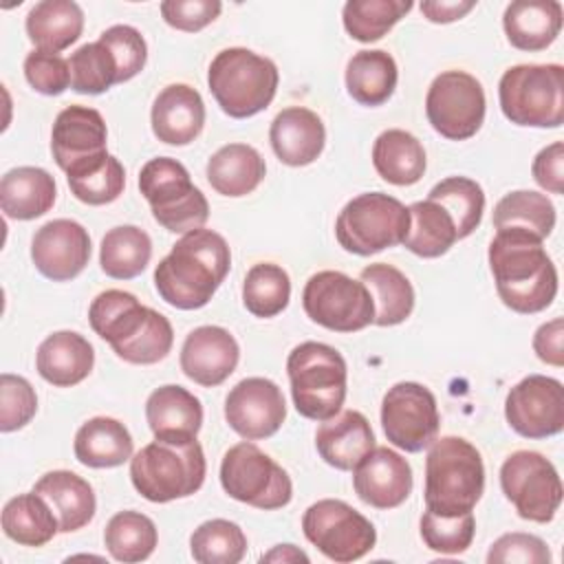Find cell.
Masks as SVG:
<instances>
[{"label": "cell", "mask_w": 564, "mask_h": 564, "mask_svg": "<svg viewBox=\"0 0 564 564\" xmlns=\"http://www.w3.org/2000/svg\"><path fill=\"white\" fill-rule=\"evenodd\" d=\"M502 115L527 128H560L564 123V66L518 64L498 82Z\"/></svg>", "instance_id": "cell-7"}, {"label": "cell", "mask_w": 564, "mask_h": 564, "mask_svg": "<svg viewBox=\"0 0 564 564\" xmlns=\"http://www.w3.org/2000/svg\"><path fill=\"white\" fill-rule=\"evenodd\" d=\"M207 474L200 443L152 441L130 458L132 487L150 502H172L196 494Z\"/></svg>", "instance_id": "cell-6"}, {"label": "cell", "mask_w": 564, "mask_h": 564, "mask_svg": "<svg viewBox=\"0 0 564 564\" xmlns=\"http://www.w3.org/2000/svg\"><path fill=\"white\" fill-rule=\"evenodd\" d=\"M240 359L236 337L223 326H198L181 346V370L203 388H216L229 379Z\"/></svg>", "instance_id": "cell-20"}, {"label": "cell", "mask_w": 564, "mask_h": 564, "mask_svg": "<svg viewBox=\"0 0 564 564\" xmlns=\"http://www.w3.org/2000/svg\"><path fill=\"white\" fill-rule=\"evenodd\" d=\"M152 132L161 143L187 145L205 126V104L196 88L187 84L165 86L152 104Z\"/></svg>", "instance_id": "cell-23"}, {"label": "cell", "mask_w": 564, "mask_h": 564, "mask_svg": "<svg viewBox=\"0 0 564 564\" xmlns=\"http://www.w3.org/2000/svg\"><path fill=\"white\" fill-rule=\"evenodd\" d=\"M291 300V278L273 262L253 264L242 282L245 308L262 319L280 315Z\"/></svg>", "instance_id": "cell-43"}, {"label": "cell", "mask_w": 564, "mask_h": 564, "mask_svg": "<svg viewBox=\"0 0 564 564\" xmlns=\"http://www.w3.org/2000/svg\"><path fill=\"white\" fill-rule=\"evenodd\" d=\"M269 141L280 163L304 167L324 152L326 128L317 112L304 106H289L273 117Z\"/></svg>", "instance_id": "cell-22"}, {"label": "cell", "mask_w": 564, "mask_h": 564, "mask_svg": "<svg viewBox=\"0 0 564 564\" xmlns=\"http://www.w3.org/2000/svg\"><path fill=\"white\" fill-rule=\"evenodd\" d=\"M189 553L198 564H238L247 553V535L236 522L214 518L194 529Z\"/></svg>", "instance_id": "cell-45"}, {"label": "cell", "mask_w": 564, "mask_h": 564, "mask_svg": "<svg viewBox=\"0 0 564 564\" xmlns=\"http://www.w3.org/2000/svg\"><path fill=\"white\" fill-rule=\"evenodd\" d=\"M494 227H522L544 240L555 227V205L542 192H509L494 207Z\"/></svg>", "instance_id": "cell-42"}, {"label": "cell", "mask_w": 564, "mask_h": 564, "mask_svg": "<svg viewBox=\"0 0 564 564\" xmlns=\"http://www.w3.org/2000/svg\"><path fill=\"white\" fill-rule=\"evenodd\" d=\"M427 198L436 200L438 205H443L449 212V216L454 218L456 231H458V240L474 234V229L482 220L485 192L474 178L447 176L430 189Z\"/></svg>", "instance_id": "cell-46"}, {"label": "cell", "mask_w": 564, "mask_h": 564, "mask_svg": "<svg viewBox=\"0 0 564 564\" xmlns=\"http://www.w3.org/2000/svg\"><path fill=\"white\" fill-rule=\"evenodd\" d=\"M487 99L482 84L465 70H443L425 95L430 126L449 141L471 139L485 121Z\"/></svg>", "instance_id": "cell-14"}, {"label": "cell", "mask_w": 564, "mask_h": 564, "mask_svg": "<svg viewBox=\"0 0 564 564\" xmlns=\"http://www.w3.org/2000/svg\"><path fill=\"white\" fill-rule=\"evenodd\" d=\"M95 366V350L90 341L75 330L51 333L35 352L37 375L55 386L70 388L82 383Z\"/></svg>", "instance_id": "cell-26"}, {"label": "cell", "mask_w": 564, "mask_h": 564, "mask_svg": "<svg viewBox=\"0 0 564 564\" xmlns=\"http://www.w3.org/2000/svg\"><path fill=\"white\" fill-rule=\"evenodd\" d=\"M70 88L79 95H101L119 84L117 62L106 44L88 42L68 57Z\"/></svg>", "instance_id": "cell-47"}, {"label": "cell", "mask_w": 564, "mask_h": 564, "mask_svg": "<svg viewBox=\"0 0 564 564\" xmlns=\"http://www.w3.org/2000/svg\"><path fill=\"white\" fill-rule=\"evenodd\" d=\"M159 542L156 524L141 511L126 509L115 513L104 529V544L112 560L134 564L148 560Z\"/></svg>", "instance_id": "cell-40"}, {"label": "cell", "mask_w": 564, "mask_h": 564, "mask_svg": "<svg viewBox=\"0 0 564 564\" xmlns=\"http://www.w3.org/2000/svg\"><path fill=\"white\" fill-rule=\"evenodd\" d=\"M278 84V66L245 46L218 51L207 70V86L216 104L234 119H247L269 108Z\"/></svg>", "instance_id": "cell-4"}, {"label": "cell", "mask_w": 564, "mask_h": 564, "mask_svg": "<svg viewBox=\"0 0 564 564\" xmlns=\"http://www.w3.org/2000/svg\"><path fill=\"white\" fill-rule=\"evenodd\" d=\"M302 306L311 322L335 333H357L375 319V304L364 282L330 269L306 280Z\"/></svg>", "instance_id": "cell-11"}, {"label": "cell", "mask_w": 564, "mask_h": 564, "mask_svg": "<svg viewBox=\"0 0 564 564\" xmlns=\"http://www.w3.org/2000/svg\"><path fill=\"white\" fill-rule=\"evenodd\" d=\"M381 427L394 447L416 454L432 445L441 427L436 397L416 381H399L383 394Z\"/></svg>", "instance_id": "cell-15"}, {"label": "cell", "mask_w": 564, "mask_h": 564, "mask_svg": "<svg viewBox=\"0 0 564 564\" xmlns=\"http://www.w3.org/2000/svg\"><path fill=\"white\" fill-rule=\"evenodd\" d=\"M220 485L229 498L262 511L282 509L293 498L289 474L251 441L236 443L225 452Z\"/></svg>", "instance_id": "cell-10"}, {"label": "cell", "mask_w": 564, "mask_h": 564, "mask_svg": "<svg viewBox=\"0 0 564 564\" xmlns=\"http://www.w3.org/2000/svg\"><path fill=\"white\" fill-rule=\"evenodd\" d=\"M315 447L324 463L339 471H352L375 447V432L357 410H344L322 421L315 432Z\"/></svg>", "instance_id": "cell-25"}, {"label": "cell", "mask_w": 564, "mask_h": 564, "mask_svg": "<svg viewBox=\"0 0 564 564\" xmlns=\"http://www.w3.org/2000/svg\"><path fill=\"white\" fill-rule=\"evenodd\" d=\"M152 258V240L137 225H117L106 231L99 247L101 271L112 280H132L145 271Z\"/></svg>", "instance_id": "cell-39"}, {"label": "cell", "mask_w": 564, "mask_h": 564, "mask_svg": "<svg viewBox=\"0 0 564 564\" xmlns=\"http://www.w3.org/2000/svg\"><path fill=\"white\" fill-rule=\"evenodd\" d=\"M145 421L156 441L189 443L203 425V405L187 388L167 383L150 392L145 401Z\"/></svg>", "instance_id": "cell-24"}, {"label": "cell", "mask_w": 564, "mask_h": 564, "mask_svg": "<svg viewBox=\"0 0 564 564\" xmlns=\"http://www.w3.org/2000/svg\"><path fill=\"white\" fill-rule=\"evenodd\" d=\"M106 121L95 108L75 104L55 117L51 130V152L57 167L64 172L106 154Z\"/></svg>", "instance_id": "cell-21"}, {"label": "cell", "mask_w": 564, "mask_h": 564, "mask_svg": "<svg viewBox=\"0 0 564 564\" xmlns=\"http://www.w3.org/2000/svg\"><path fill=\"white\" fill-rule=\"evenodd\" d=\"M150 306H143L132 293L121 289L101 291L88 306L90 328L110 344L112 350L130 341L143 322L148 319Z\"/></svg>", "instance_id": "cell-34"}, {"label": "cell", "mask_w": 564, "mask_h": 564, "mask_svg": "<svg viewBox=\"0 0 564 564\" xmlns=\"http://www.w3.org/2000/svg\"><path fill=\"white\" fill-rule=\"evenodd\" d=\"M260 562H308V555L295 544H278L269 553L260 555Z\"/></svg>", "instance_id": "cell-58"}, {"label": "cell", "mask_w": 564, "mask_h": 564, "mask_svg": "<svg viewBox=\"0 0 564 564\" xmlns=\"http://www.w3.org/2000/svg\"><path fill=\"white\" fill-rule=\"evenodd\" d=\"M359 280L368 289L375 304L377 326H397L414 311V289L403 271L388 262H375L361 269Z\"/></svg>", "instance_id": "cell-36"}, {"label": "cell", "mask_w": 564, "mask_h": 564, "mask_svg": "<svg viewBox=\"0 0 564 564\" xmlns=\"http://www.w3.org/2000/svg\"><path fill=\"white\" fill-rule=\"evenodd\" d=\"M562 163H564V143L562 141H553L551 145L542 148L535 154V159L531 163L533 181L542 189H546L549 194H562L564 192Z\"/></svg>", "instance_id": "cell-55"}, {"label": "cell", "mask_w": 564, "mask_h": 564, "mask_svg": "<svg viewBox=\"0 0 564 564\" xmlns=\"http://www.w3.org/2000/svg\"><path fill=\"white\" fill-rule=\"evenodd\" d=\"M500 489L522 520L546 524L562 505V480L540 452L518 449L500 467Z\"/></svg>", "instance_id": "cell-13"}, {"label": "cell", "mask_w": 564, "mask_h": 564, "mask_svg": "<svg viewBox=\"0 0 564 564\" xmlns=\"http://www.w3.org/2000/svg\"><path fill=\"white\" fill-rule=\"evenodd\" d=\"M159 9L172 29L198 33L220 15L223 4L218 0H165Z\"/></svg>", "instance_id": "cell-54"}, {"label": "cell", "mask_w": 564, "mask_h": 564, "mask_svg": "<svg viewBox=\"0 0 564 564\" xmlns=\"http://www.w3.org/2000/svg\"><path fill=\"white\" fill-rule=\"evenodd\" d=\"M489 564H549L551 562V551L546 542L538 535L522 533V531H511L500 535L487 553Z\"/></svg>", "instance_id": "cell-53"}, {"label": "cell", "mask_w": 564, "mask_h": 564, "mask_svg": "<svg viewBox=\"0 0 564 564\" xmlns=\"http://www.w3.org/2000/svg\"><path fill=\"white\" fill-rule=\"evenodd\" d=\"M562 337H564V319L562 317H553L551 322H544L533 335V352L538 355V359L549 366L562 368L564 366Z\"/></svg>", "instance_id": "cell-56"}, {"label": "cell", "mask_w": 564, "mask_h": 564, "mask_svg": "<svg viewBox=\"0 0 564 564\" xmlns=\"http://www.w3.org/2000/svg\"><path fill=\"white\" fill-rule=\"evenodd\" d=\"M408 229V207L383 192H366L350 198L335 220L339 247L355 256H372L403 245Z\"/></svg>", "instance_id": "cell-9"}, {"label": "cell", "mask_w": 564, "mask_h": 564, "mask_svg": "<svg viewBox=\"0 0 564 564\" xmlns=\"http://www.w3.org/2000/svg\"><path fill=\"white\" fill-rule=\"evenodd\" d=\"M31 260L44 278L68 282L77 278L90 260V236L77 220H48L33 234Z\"/></svg>", "instance_id": "cell-18"}, {"label": "cell", "mask_w": 564, "mask_h": 564, "mask_svg": "<svg viewBox=\"0 0 564 564\" xmlns=\"http://www.w3.org/2000/svg\"><path fill=\"white\" fill-rule=\"evenodd\" d=\"M302 531L324 557L337 564L361 560L377 544L372 522L337 498L313 502L302 516Z\"/></svg>", "instance_id": "cell-12"}, {"label": "cell", "mask_w": 564, "mask_h": 564, "mask_svg": "<svg viewBox=\"0 0 564 564\" xmlns=\"http://www.w3.org/2000/svg\"><path fill=\"white\" fill-rule=\"evenodd\" d=\"M509 427L524 438H546L564 430V386L546 375L520 379L505 399Z\"/></svg>", "instance_id": "cell-16"}, {"label": "cell", "mask_w": 564, "mask_h": 564, "mask_svg": "<svg viewBox=\"0 0 564 564\" xmlns=\"http://www.w3.org/2000/svg\"><path fill=\"white\" fill-rule=\"evenodd\" d=\"M99 42L110 48V53L117 62L119 84L137 77L143 70V66L148 62V44L134 26L115 24L99 35Z\"/></svg>", "instance_id": "cell-51"}, {"label": "cell", "mask_w": 564, "mask_h": 564, "mask_svg": "<svg viewBox=\"0 0 564 564\" xmlns=\"http://www.w3.org/2000/svg\"><path fill=\"white\" fill-rule=\"evenodd\" d=\"M174 344V330L165 315L150 308L148 319L139 328V333L126 341L121 348L115 350V355L128 364L134 366H152L165 359Z\"/></svg>", "instance_id": "cell-49"}, {"label": "cell", "mask_w": 564, "mask_h": 564, "mask_svg": "<svg viewBox=\"0 0 564 564\" xmlns=\"http://www.w3.org/2000/svg\"><path fill=\"white\" fill-rule=\"evenodd\" d=\"M139 189L154 220L172 234L183 236L200 229L209 218L205 194L192 183L187 167L176 159H150L139 172Z\"/></svg>", "instance_id": "cell-8"}, {"label": "cell", "mask_w": 564, "mask_h": 564, "mask_svg": "<svg viewBox=\"0 0 564 564\" xmlns=\"http://www.w3.org/2000/svg\"><path fill=\"white\" fill-rule=\"evenodd\" d=\"M286 375L295 410L311 421H326L341 412L348 368L341 352L322 341H302L286 357Z\"/></svg>", "instance_id": "cell-5"}, {"label": "cell", "mask_w": 564, "mask_h": 564, "mask_svg": "<svg viewBox=\"0 0 564 564\" xmlns=\"http://www.w3.org/2000/svg\"><path fill=\"white\" fill-rule=\"evenodd\" d=\"M410 229L403 240L405 249L419 258H438L458 240V231L449 212L432 198L416 200L408 207Z\"/></svg>", "instance_id": "cell-38"}, {"label": "cell", "mask_w": 564, "mask_h": 564, "mask_svg": "<svg viewBox=\"0 0 564 564\" xmlns=\"http://www.w3.org/2000/svg\"><path fill=\"white\" fill-rule=\"evenodd\" d=\"M57 198L55 178L35 165L9 170L0 181V209L13 220L44 216Z\"/></svg>", "instance_id": "cell-29"}, {"label": "cell", "mask_w": 564, "mask_h": 564, "mask_svg": "<svg viewBox=\"0 0 564 564\" xmlns=\"http://www.w3.org/2000/svg\"><path fill=\"white\" fill-rule=\"evenodd\" d=\"M0 522L4 535L20 546H44L59 533V522L51 505L33 489L13 496L2 507Z\"/></svg>", "instance_id": "cell-37"}, {"label": "cell", "mask_w": 564, "mask_h": 564, "mask_svg": "<svg viewBox=\"0 0 564 564\" xmlns=\"http://www.w3.org/2000/svg\"><path fill=\"white\" fill-rule=\"evenodd\" d=\"M542 242L522 227L496 229L489 242L487 260L498 297L513 313H540L557 295V269Z\"/></svg>", "instance_id": "cell-1"}, {"label": "cell", "mask_w": 564, "mask_h": 564, "mask_svg": "<svg viewBox=\"0 0 564 564\" xmlns=\"http://www.w3.org/2000/svg\"><path fill=\"white\" fill-rule=\"evenodd\" d=\"M412 467L390 447H372L352 469V487L361 502L375 509H394L412 494Z\"/></svg>", "instance_id": "cell-19"}, {"label": "cell", "mask_w": 564, "mask_h": 564, "mask_svg": "<svg viewBox=\"0 0 564 564\" xmlns=\"http://www.w3.org/2000/svg\"><path fill=\"white\" fill-rule=\"evenodd\" d=\"M37 412V394L33 386L11 372L0 375V430L15 432L31 423Z\"/></svg>", "instance_id": "cell-50"}, {"label": "cell", "mask_w": 564, "mask_h": 564, "mask_svg": "<svg viewBox=\"0 0 564 564\" xmlns=\"http://www.w3.org/2000/svg\"><path fill=\"white\" fill-rule=\"evenodd\" d=\"M70 194L84 205H108L123 194L126 170L112 154L90 159L66 172Z\"/></svg>", "instance_id": "cell-41"}, {"label": "cell", "mask_w": 564, "mask_h": 564, "mask_svg": "<svg viewBox=\"0 0 564 564\" xmlns=\"http://www.w3.org/2000/svg\"><path fill=\"white\" fill-rule=\"evenodd\" d=\"M476 7L474 0H423L419 4L423 18L434 24H449L465 18Z\"/></svg>", "instance_id": "cell-57"}, {"label": "cell", "mask_w": 564, "mask_h": 564, "mask_svg": "<svg viewBox=\"0 0 564 564\" xmlns=\"http://www.w3.org/2000/svg\"><path fill=\"white\" fill-rule=\"evenodd\" d=\"M225 419L245 441L269 438L286 419L284 394L280 386L267 377H247L229 390Z\"/></svg>", "instance_id": "cell-17"}, {"label": "cell", "mask_w": 564, "mask_h": 564, "mask_svg": "<svg viewBox=\"0 0 564 564\" xmlns=\"http://www.w3.org/2000/svg\"><path fill=\"white\" fill-rule=\"evenodd\" d=\"M33 491L51 505L59 522V533H73L84 529L97 511V500L90 482L68 469L46 471L33 485Z\"/></svg>", "instance_id": "cell-28"}, {"label": "cell", "mask_w": 564, "mask_h": 564, "mask_svg": "<svg viewBox=\"0 0 564 564\" xmlns=\"http://www.w3.org/2000/svg\"><path fill=\"white\" fill-rule=\"evenodd\" d=\"M412 7V0H348L341 22L352 40L370 44L381 40Z\"/></svg>", "instance_id": "cell-44"}, {"label": "cell", "mask_w": 564, "mask_h": 564, "mask_svg": "<svg viewBox=\"0 0 564 564\" xmlns=\"http://www.w3.org/2000/svg\"><path fill=\"white\" fill-rule=\"evenodd\" d=\"M372 165L386 183L408 187L423 178L427 159L423 143L412 132L390 128L372 143Z\"/></svg>", "instance_id": "cell-33"}, {"label": "cell", "mask_w": 564, "mask_h": 564, "mask_svg": "<svg viewBox=\"0 0 564 564\" xmlns=\"http://www.w3.org/2000/svg\"><path fill=\"white\" fill-rule=\"evenodd\" d=\"M24 29L35 51L59 53L79 40L84 11L73 0H42L26 13Z\"/></svg>", "instance_id": "cell-32"}, {"label": "cell", "mask_w": 564, "mask_h": 564, "mask_svg": "<svg viewBox=\"0 0 564 564\" xmlns=\"http://www.w3.org/2000/svg\"><path fill=\"white\" fill-rule=\"evenodd\" d=\"M562 18L564 9L557 0H513L502 13V29L513 48L535 53L555 42Z\"/></svg>", "instance_id": "cell-27"}, {"label": "cell", "mask_w": 564, "mask_h": 564, "mask_svg": "<svg viewBox=\"0 0 564 564\" xmlns=\"http://www.w3.org/2000/svg\"><path fill=\"white\" fill-rule=\"evenodd\" d=\"M231 267L227 240L212 229L183 234L154 269V286L163 302L181 311L209 304Z\"/></svg>", "instance_id": "cell-2"}, {"label": "cell", "mask_w": 564, "mask_h": 564, "mask_svg": "<svg viewBox=\"0 0 564 564\" xmlns=\"http://www.w3.org/2000/svg\"><path fill=\"white\" fill-rule=\"evenodd\" d=\"M476 533V520L474 513L463 516H438L430 509L421 516V538L430 551L443 553V555H458L465 553Z\"/></svg>", "instance_id": "cell-48"}, {"label": "cell", "mask_w": 564, "mask_h": 564, "mask_svg": "<svg viewBox=\"0 0 564 564\" xmlns=\"http://www.w3.org/2000/svg\"><path fill=\"white\" fill-rule=\"evenodd\" d=\"M482 491L480 452L463 436L434 438L425 458V509L438 516H463L474 511Z\"/></svg>", "instance_id": "cell-3"}, {"label": "cell", "mask_w": 564, "mask_h": 564, "mask_svg": "<svg viewBox=\"0 0 564 564\" xmlns=\"http://www.w3.org/2000/svg\"><path fill=\"white\" fill-rule=\"evenodd\" d=\"M24 77L29 86L46 97L62 95L70 86V68L68 59L57 53L31 51L24 57Z\"/></svg>", "instance_id": "cell-52"}, {"label": "cell", "mask_w": 564, "mask_h": 564, "mask_svg": "<svg viewBox=\"0 0 564 564\" xmlns=\"http://www.w3.org/2000/svg\"><path fill=\"white\" fill-rule=\"evenodd\" d=\"M397 62L383 48L357 51L346 64V90L361 106L386 104L397 88Z\"/></svg>", "instance_id": "cell-35"}, {"label": "cell", "mask_w": 564, "mask_h": 564, "mask_svg": "<svg viewBox=\"0 0 564 564\" xmlns=\"http://www.w3.org/2000/svg\"><path fill=\"white\" fill-rule=\"evenodd\" d=\"M73 452L86 467L110 469L132 458L134 443L121 421L112 416H93L77 430Z\"/></svg>", "instance_id": "cell-31"}, {"label": "cell", "mask_w": 564, "mask_h": 564, "mask_svg": "<svg viewBox=\"0 0 564 564\" xmlns=\"http://www.w3.org/2000/svg\"><path fill=\"white\" fill-rule=\"evenodd\" d=\"M209 185L229 198H240L251 194L267 174V163L262 154L247 143H227L218 148L205 167Z\"/></svg>", "instance_id": "cell-30"}]
</instances>
